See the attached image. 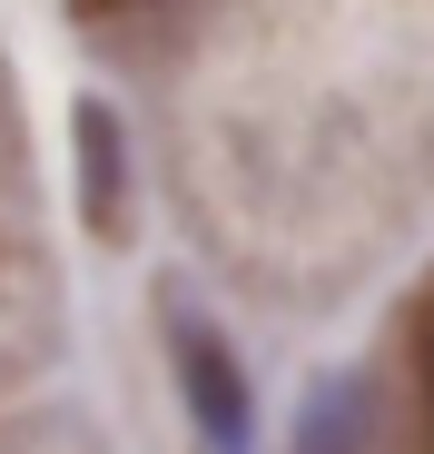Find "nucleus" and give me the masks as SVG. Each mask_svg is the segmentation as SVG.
I'll return each instance as SVG.
<instances>
[{
	"label": "nucleus",
	"mask_w": 434,
	"mask_h": 454,
	"mask_svg": "<svg viewBox=\"0 0 434 454\" xmlns=\"http://www.w3.org/2000/svg\"><path fill=\"white\" fill-rule=\"evenodd\" d=\"M168 356H178V395H188L198 434H207L217 454H247V375H237L228 336L178 307V317H168Z\"/></svg>",
	"instance_id": "nucleus-1"
},
{
	"label": "nucleus",
	"mask_w": 434,
	"mask_h": 454,
	"mask_svg": "<svg viewBox=\"0 0 434 454\" xmlns=\"http://www.w3.org/2000/svg\"><path fill=\"white\" fill-rule=\"evenodd\" d=\"M69 129H80V217L99 227V238H119V227H128V148H119V119L99 99H80Z\"/></svg>",
	"instance_id": "nucleus-2"
},
{
	"label": "nucleus",
	"mask_w": 434,
	"mask_h": 454,
	"mask_svg": "<svg viewBox=\"0 0 434 454\" xmlns=\"http://www.w3.org/2000/svg\"><path fill=\"white\" fill-rule=\"evenodd\" d=\"M424 386H434V326H424Z\"/></svg>",
	"instance_id": "nucleus-3"
},
{
	"label": "nucleus",
	"mask_w": 434,
	"mask_h": 454,
	"mask_svg": "<svg viewBox=\"0 0 434 454\" xmlns=\"http://www.w3.org/2000/svg\"><path fill=\"white\" fill-rule=\"evenodd\" d=\"M80 11H119V0H80Z\"/></svg>",
	"instance_id": "nucleus-4"
}]
</instances>
